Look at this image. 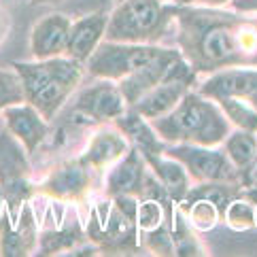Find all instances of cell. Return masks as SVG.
Returning <instances> with one entry per match:
<instances>
[{
    "label": "cell",
    "mask_w": 257,
    "mask_h": 257,
    "mask_svg": "<svg viewBox=\"0 0 257 257\" xmlns=\"http://www.w3.org/2000/svg\"><path fill=\"white\" fill-rule=\"evenodd\" d=\"M221 106H223V111L232 117L236 123H240L242 127H246V130H255V127H257V115L251 111V108H246L240 100L221 98Z\"/></svg>",
    "instance_id": "obj_21"
},
{
    "label": "cell",
    "mask_w": 257,
    "mask_h": 257,
    "mask_svg": "<svg viewBox=\"0 0 257 257\" xmlns=\"http://www.w3.org/2000/svg\"><path fill=\"white\" fill-rule=\"evenodd\" d=\"M3 117L17 141L24 145L26 151H34L45 139H47V123L45 117L36 111L32 104H11L3 111Z\"/></svg>",
    "instance_id": "obj_8"
},
{
    "label": "cell",
    "mask_w": 257,
    "mask_h": 257,
    "mask_svg": "<svg viewBox=\"0 0 257 257\" xmlns=\"http://www.w3.org/2000/svg\"><path fill=\"white\" fill-rule=\"evenodd\" d=\"M187 66L181 64L179 60L172 64V68L166 77H164L153 89H149L147 94L134 104L136 113H139L143 119H158L162 115L170 113L174 106H177L183 96L187 94Z\"/></svg>",
    "instance_id": "obj_5"
},
{
    "label": "cell",
    "mask_w": 257,
    "mask_h": 257,
    "mask_svg": "<svg viewBox=\"0 0 257 257\" xmlns=\"http://www.w3.org/2000/svg\"><path fill=\"white\" fill-rule=\"evenodd\" d=\"M227 221L236 229H244L253 223V208L244 202H234L227 208Z\"/></svg>",
    "instance_id": "obj_24"
},
{
    "label": "cell",
    "mask_w": 257,
    "mask_h": 257,
    "mask_svg": "<svg viewBox=\"0 0 257 257\" xmlns=\"http://www.w3.org/2000/svg\"><path fill=\"white\" fill-rule=\"evenodd\" d=\"M249 98H251V104L257 108V89H255V91H251V94H249Z\"/></svg>",
    "instance_id": "obj_27"
},
{
    "label": "cell",
    "mask_w": 257,
    "mask_h": 257,
    "mask_svg": "<svg viewBox=\"0 0 257 257\" xmlns=\"http://www.w3.org/2000/svg\"><path fill=\"white\" fill-rule=\"evenodd\" d=\"M160 53L162 49L151 45L106 41L98 45L96 51L87 58V70L100 79L121 81L134 70L143 68L145 64H149L153 58H158Z\"/></svg>",
    "instance_id": "obj_4"
},
{
    "label": "cell",
    "mask_w": 257,
    "mask_h": 257,
    "mask_svg": "<svg viewBox=\"0 0 257 257\" xmlns=\"http://www.w3.org/2000/svg\"><path fill=\"white\" fill-rule=\"evenodd\" d=\"M162 0H123L108 17L106 41L115 43H145L162 28Z\"/></svg>",
    "instance_id": "obj_3"
},
{
    "label": "cell",
    "mask_w": 257,
    "mask_h": 257,
    "mask_svg": "<svg viewBox=\"0 0 257 257\" xmlns=\"http://www.w3.org/2000/svg\"><path fill=\"white\" fill-rule=\"evenodd\" d=\"M17 139L13 134H0V185L7 191V196H22L26 185V170L28 164L24 160L22 143H15Z\"/></svg>",
    "instance_id": "obj_11"
},
{
    "label": "cell",
    "mask_w": 257,
    "mask_h": 257,
    "mask_svg": "<svg viewBox=\"0 0 257 257\" xmlns=\"http://www.w3.org/2000/svg\"><path fill=\"white\" fill-rule=\"evenodd\" d=\"M70 20L64 15H47L34 26L30 47L36 60H49L66 53L68 36H70Z\"/></svg>",
    "instance_id": "obj_7"
},
{
    "label": "cell",
    "mask_w": 257,
    "mask_h": 257,
    "mask_svg": "<svg viewBox=\"0 0 257 257\" xmlns=\"http://www.w3.org/2000/svg\"><path fill=\"white\" fill-rule=\"evenodd\" d=\"M75 108L87 117H94V119H111V117H119L123 113L125 98L121 94V89H119V85L106 83L104 81V83L85 89L83 94L79 96Z\"/></svg>",
    "instance_id": "obj_10"
},
{
    "label": "cell",
    "mask_w": 257,
    "mask_h": 257,
    "mask_svg": "<svg viewBox=\"0 0 257 257\" xmlns=\"http://www.w3.org/2000/svg\"><path fill=\"white\" fill-rule=\"evenodd\" d=\"M26 100V91L22 77L15 72L0 70V111H5L11 104H20Z\"/></svg>",
    "instance_id": "obj_19"
},
{
    "label": "cell",
    "mask_w": 257,
    "mask_h": 257,
    "mask_svg": "<svg viewBox=\"0 0 257 257\" xmlns=\"http://www.w3.org/2000/svg\"><path fill=\"white\" fill-rule=\"evenodd\" d=\"M22 77L26 100L45 119L56 117L58 108L81 81V66L77 60L49 58L36 64H13Z\"/></svg>",
    "instance_id": "obj_1"
},
{
    "label": "cell",
    "mask_w": 257,
    "mask_h": 257,
    "mask_svg": "<svg viewBox=\"0 0 257 257\" xmlns=\"http://www.w3.org/2000/svg\"><path fill=\"white\" fill-rule=\"evenodd\" d=\"M117 3H123V0H117Z\"/></svg>",
    "instance_id": "obj_30"
},
{
    "label": "cell",
    "mask_w": 257,
    "mask_h": 257,
    "mask_svg": "<svg viewBox=\"0 0 257 257\" xmlns=\"http://www.w3.org/2000/svg\"><path fill=\"white\" fill-rule=\"evenodd\" d=\"M189 221L194 223L198 229H208L213 227L217 221V208H215V202H210L206 198L198 200L194 206H191V213H189Z\"/></svg>",
    "instance_id": "obj_22"
},
{
    "label": "cell",
    "mask_w": 257,
    "mask_h": 257,
    "mask_svg": "<svg viewBox=\"0 0 257 257\" xmlns=\"http://www.w3.org/2000/svg\"><path fill=\"white\" fill-rule=\"evenodd\" d=\"M127 151V143L121 134L117 132H98L94 136V141L89 143L87 153L83 155V162L89 166L102 168L106 164H111L119 158H123V153Z\"/></svg>",
    "instance_id": "obj_15"
},
{
    "label": "cell",
    "mask_w": 257,
    "mask_h": 257,
    "mask_svg": "<svg viewBox=\"0 0 257 257\" xmlns=\"http://www.w3.org/2000/svg\"><path fill=\"white\" fill-rule=\"evenodd\" d=\"M200 53L206 62H221L234 53V39L225 26H215L206 30L200 41Z\"/></svg>",
    "instance_id": "obj_18"
},
{
    "label": "cell",
    "mask_w": 257,
    "mask_h": 257,
    "mask_svg": "<svg viewBox=\"0 0 257 257\" xmlns=\"http://www.w3.org/2000/svg\"><path fill=\"white\" fill-rule=\"evenodd\" d=\"M136 219H139V227L145 229V232L155 229L162 223V206L155 200H147V202H143V204H139Z\"/></svg>",
    "instance_id": "obj_23"
},
{
    "label": "cell",
    "mask_w": 257,
    "mask_h": 257,
    "mask_svg": "<svg viewBox=\"0 0 257 257\" xmlns=\"http://www.w3.org/2000/svg\"><path fill=\"white\" fill-rule=\"evenodd\" d=\"M227 155L234 160L236 166H246L255 158V139L246 132H238L227 139Z\"/></svg>",
    "instance_id": "obj_20"
},
{
    "label": "cell",
    "mask_w": 257,
    "mask_h": 257,
    "mask_svg": "<svg viewBox=\"0 0 257 257\" xmlns=\"http://www.w3.org/2000/svg\"><path fill=\"white\" fill-rule=\"evenodd\" d=\"M251 179L257 183V160H255V164H253V168H251Z\"/></svg>",
    "instance_id": "obj_28"
},
{
    "label": "cell",
    "mask_w": 257,
    "mask_h": 257,
    "mask_svg": "<svg viewBox=\"0 0 257 257\" xmlns=\"http://www.w3.org/2000/svg\"><path fill=\"white\" fill-rule=\"evenodd\" d=\"M147 158H149V162L153 164V170L160 174L162 185L166 187L174 198L181 200L185 196V191L189 187L187 185V172L183 170L179 160H174V158L164 160V158H155V155H147Z\"/></svg>",
    "instance_id": "obj_16"
},
{
    "label": "cell",
    "mask_w": 257,
    "mask_h": 257,
    "mask_svg": "<svg viewBox=\"0 0 257 257\" xmlns=\"http://www.w3.org/2000/svg\"><path fill=\"white\" fill-rule=\"evenodd\" d=\"M141 183H143V160L139 158V153L132 151L127 158L117 164L113 172L108 174V191L113 196H130L141 191Z\"/></svg>",
    "instance_id": "obj_14"
},
{
    "label": "cell",
    "mask_w": 257,
    "mask_h": 257,
    "mask_svg": "<svg viewBox=\"0 0 257 257\" xmlns=\"http://www.w3.org/2000/svg\"><path fill=\"white\" fill-rule=\"evenodd\" d=\"M168 155L183 162L187 166V170L196 179H202V181L225 179L229 172L227 160L223 155L219 151L204 149V145H181V147H174Z\"/></svg>",
    "instance_id": "obj_9"
},
{
    "label": "cell",
    "mask_w": 257,
    "mask_h": 257,
    "mask_svg": "<svg viewBox=\"0 0 257 257\" xmlns=\"http://www.w3.org/2000/svg\"><path fill=\"white\" fill-rule=\"evenodd\" d=\"M255 89H257V72L225 70V72H219V75L206 79L204 85H202V94L221 100V98L249 96Z\"/></svg>",
    "instance_id": "obj_13"
},
{
    "label": "cell",
    "mask_w": 257,
    "mask_h": 257,
    "mask_svg": "<svg viewBox=\"0 0 257 257\" xmlns=\"http://www.w3.org/2000/svg\"><path fill=\"white\" fill-rule=\"evenodd\" d=\"M108 26V15L104 13H96V15H87L83 20H79L70 26V36H68V47L66 53L72 60H87L91 53L96 51L100 39L104 36Z\"/></svg>",
    "instance_id": "obj_12"
},
{
    "label": "cell",
    "mask_w": 257,
    "mask_h": 257,
    "mask_svg": "<svg viewBox=\"0 0 257 257\" xmlns=\"http://www.w3.org/2000/svg\"><path fill=\"white\" fill-rule=\"evenodd\" d=\"M174 3H179V5H187V3H194V0H174Z\"/></svg>",
    "instance_id": "obj_29"
},
{
    "label": "cell",
    "mask_w": 257,
    "mask_h": 257,
    "mask_svg": "<svg viewBox=\"0 0 257 257\" xmlns=\"http://www.w3.org/2000/svg\"><path fill=\"white\" fill-rule=\"evenodd\" d=\"M153 130L166 141L208 147L227 134V123L215 104L196 94H185L170 113L153 119Z\"/></svg>",
    "instance_id": "obj_2"
},
{
    "label": "cell",
    "mask_w": 257,
    "mask_h": 257,
    "mask_svg": "<svg viewBox=\"0 0 257 257\" xmlns=\"http://www.w3.org/2000/svg\"><path fill=\"white\" fill-rule=\"evenodd\" d=\"M3 34H7L5 32V15L0 13V39H3Z\"/></svg>",
    "instance_id": "obj_25"
},
{
    "label": "cell",
    "mask_w": 257,
    "mask_h": 257,
    "mask_svg": "<svg viewBox=\"0 0 257 257\" xmlns=\"http://www.w3.org/2000/svg\"><path fill=\"white\" fill-rule=\"evenodd\" d=\"M204 5H221V3H227V0H200Z\"/></svg>",
    "instance_id": "obj_26"
},
{
    "label": "cell",
    "mask_w": 257,
    "mask_h": 257,
    "mask_svg": "<svg viewBox=\"0 0 257 257\" xmlns=\"http://www.w3.org/2000/svg\"><path fill=\"white\" fill-rule=\"evenodd\" d=\"M85 170L77 164H68V166H62L51 174L45 183V189L51 191L53 196H75L85 187Z\"/></svg>",
    "instance_id": "obj_17"
},
{
    "label": "cell",
    "mask_w": 257,
    "mask_h": 257,
    "mask_svg": "<svg viewBox=\"0 0 257 257\" xmlns=\"http://www.w3.org/2000/svg\"><path fill=\"white\" fill-rule=\"evenodd\" d=\"M179 60V53L172 49H162L158 58H153L149 64H145L143 68L134 70L132 75L123 77L119 81V89L125 98L127 104H136L139 100L147 94L149 89H153L170 72L172 64Z\"/></svg>",
    "instance_id": "obj_6"
}]
</instances>
